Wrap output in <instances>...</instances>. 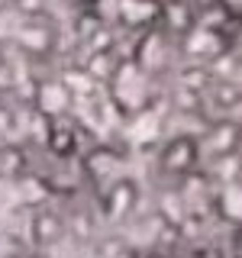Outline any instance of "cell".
Here are the masks:
<instances>
[{
	"label": "cell",
	"mask_w": 242,
	"mask_h": 258,
	"mask_svg": "<svg viewBox=\"0 0 242 258\" xmlns=\"http://www.w3.org/2000/svg\"><path fill=\"white\" fill-rule=\"evenodd\" d=\"M110 100L116 110L123 113H139L152 103V75L145 68H139L133 58H123V64H119V71L113 75L110 81Z\"/></svg>",
	"instance_id": "cell-1"
},
{
	"label": "cell",
	"mask_w": 242,
	"mask_h": 258,
	"mask_svg": "<svg viewBox=\"0 0 242 258\" xmlns=\"http://www.w3.org/2000/svg\"><path fill=\"white\" fill-rule=\"evenodd\" d=\"M200 158H204V145L197 136L177 133L158 149V174L171 177V181H188L197 174Z\"/></svg>",
	"instance_id": "cell-2"
},
{
	"label": "cell",
	"mask_w": 242,
	"mask_h": 258,
	"mask_svg": "<svg viewBox=\"0 0 242 258\" xmlns=\"http://www.w3.org/2000/svg\"><path fill=\"white\" fill-rule=\"evenodd\" d=\"M223 26H232V23L226 20ZM223 26H207V23H197V26H194L177 45L184 48V55H188L191 61H197V64H210V61L223 58V55L229 52V45H232L229 32H226Z\"/></svg>",
	"instance_id": "cell-3"
},
{
	"label": "cell",
	"mask_w": 242,
	"mask_h": 258,
	"mask_svg": "<svg viewBox=\"0 0 242 258\" xmlns=\"http://www.w3.org/2000/svg\"><path fill=\"white\" fill-rule=\"evenodd\" d=\"M136 207H139V184L126 174H119L116 181H110L100 194V213L107 216L110 223L129 220Z\"/></svg>",
	"instance_id": "cell-4"
},
{
	"label": "cell",
	"mask_w": 242,
	"mask_h": 258,
	"mask_svg": "<svg viewBox=\"0 0 242 258\" xmlns=\"http://www.w3.org/2000/svg\"><path fill=\"white\" fill-rule=\"evenodd\" d=\"M200 23V4L197 0H161V16H158V26L181 42L184 36Z\"/></svg>",
	"instance_id": "cell-5"
},
{
	"label": "cell",
	"mask_w": 242,
	"mask_h": 258,
	"mask_svg": "<svg viewBox=\"0 0 242 258\" xmlns=\"http://www.w3.org/2000/svg\"><path fill=\"white\" fill-rule=\"evenodd\" d=\"M239 142H242V123L229 116H220L213 126H210V133L200 139V145L210 152V158H236L239 155Z\"/></svg>",
	"instance_id": "cell-6"
},
{
	"label": "cell",
	"mask_w": 242,
	"mask_h": 258,
	"mask_svg": "<svg viewBox=\"0 0 242 258\" xmlns=\"http://www.w3.org/2000/svg\"><path fill=\"white\" fill-rule=\"evenodd\" d=\"M161 0H116V23L123 29H133L136 36L152 26H158Z\"/></svg>",
	"instance_id": "cell-7"
},
{
	"label": "cell",
	"mask_w": 242,
	"mask_h": 258,
	"mask_svg": "<svg viewBox=\"0 0 242 258\" xmlns=\"http://www.w3.org/2000/svg\"><path fill=\"white\" fill-rule=\"evenodd\" d=\"M81 165H84V174L91 177L94 184H103V187H107L110 181H116V177H119L123 155H119V152H113V149H91Z\"/></svg>",
	"instance_id": "cell-8"
},
{
	"label": "cell",
	"mask_w": 242,
	"mask_h": 258,
	"mask_svg": "<svg viewBox=\"0 0 242 258\" xmlns=\"http://www.w3.org/2000/svg\"><path fill=\"white\" fill-rule=\"evenodd\" d=\"M29 232H32V242L36 245H52V242H58L65 236V220L55 210H32L29 216Z\"/></svg>",
	"instance_id": "cell-9"
},
{
	"label": "cell",
	"mask_w": 242,
	"mask_h": 258,
	"mask_svg": "<svg viewBox=\"0 0 242 258\" xmlns=\"http://www.w3.org/2000/svg\"><path fill=\"white\" fill-rule=\"evenodd\" d=\"M48 152L55 158H71L78 152V129L62 123V116L48 119Z\"/></svg>",
	"instance_id": "cell-10"
},
{
	"label": "cell",
	"mask_w": 242,
	"mask_h": 258,
	"mask_svg": "<svg viewBox=\"0 0 242 258\" xmlns=\"http://www.w3.org/2000/svg\"><path fill=\"white\" fill-rule=\"evenodd\" d=\"M20 42H23V48H26V52H32V55H48V52L55 48V29L45 26V23H39V16H36V20H29L26 26H23Z\"/></svg>",
	"instance_id": "cell-11"
},
{
	"label": "cell",
	"mask_w": 242,
	"mask_h": 258,
	"mask_svg": "<svg viewBox=\"0 0 242 258\" xmlns=\"http://www.w3.org/2000/svg\"><path fill=\"white\" fill-rule=\"evenodd\" d=\"M29 168V158L20 145L4 142L0 145V181H20Z\"/></svg>",
	"instance_id": "cell-12"
},
{
	"label": "cell",
	"mask_w": 242,
	"mask_h": 258,
	"mask_svg": "<svg viewBox=\"0 0 242 258\" xmlns=\"http://www.w3.org/2000/svg\"><path fill=\"white\" fill-rule=\"evenodd\" d=\"M213 7L220 10L223 20H229L232 26H242V0H213Z\"/></svg>",
	"instance_id": "cell-13"
},
{
	"label": "cell",
	"mask_w": 242,
	"mask_h": 258,
	"mask_svg": "<svg viewBox=\"0 0 242 258\" xmlns=\"http://www.w3.org/2000/svg\"><path fill=\"white\" fill-rule=\"evenodd\" d=\"M16 84H20V81L13 78V68L7 61H0V97H4V94H13Z\"/></svg>",
	"instance_id": "cell-14"
},
{
	"label": "cell",
	"mask_w": 242,
	"mask_h": 258,
	"mask_svg": "<svg viewBox=\"0 0 242 258\" xmlns=\"http://www.w3.org/2000/svg\"><path fill=\"white\" fill-rule=\"evenodd\" d=\"M75 7H81V10H97L100 7V0H71Z\"/></svg>",
	"instance_id": "cell-15"
},
{
	"label": "cell",
	"mask_w": 242,
	"mask_h": 258,
	"mask_svg": "<svg viewBox=\"0 0 242 258\" xmlns=\"http://www.w3.org/2000/svg\"><path fill=\"white\" fill-rule=\"evenodd\" d=\"M149 258H171V255H168V252H152Z\"/></svg>",
	"instance_id": "cell-16"
},
{
	"label": "cell",
	"mask_w": 242,
	"mask_h": 258,
	"mask_svg": "<svg viewBox=\"0 0 242 258\" xmlns=\"http://www.w3.org/2000/svg\"><path fill=\"white\" fill-rule=\"evenodd\" d=\"M7 4H10V0H0V13H4V10H7Z\"/></svg>",
	"instance_id": "cell-17"
},
{
	"label": "cell",
	"mask_w": 242,
	"mask_h": 258,
	"mask_svg": "<svg viewBox=\"0 0 242 258\" xmlns=\"http://www.w3.org/2000/svg\"><path fill=\"white\" fill-rule=\"evenodd\" d=\"M23 258H39V255H23Z\"/></svg>",
	"instance_id": "cell-18"
},
{
	"label": "cell",
	"mask_w": 242,
	"mask_h": 258,
	"mask_svg": "<svg viewBox=\"0 0 242 258\" xmlns=\"http://www.w3.org/2000/svg\"><path fill=\"white\" fill-rule=\"evenodd\" d=\"M239 75H242V68H239Z\"/></svg>",
	"instance_id": "cell-19"
}]
</instances>
